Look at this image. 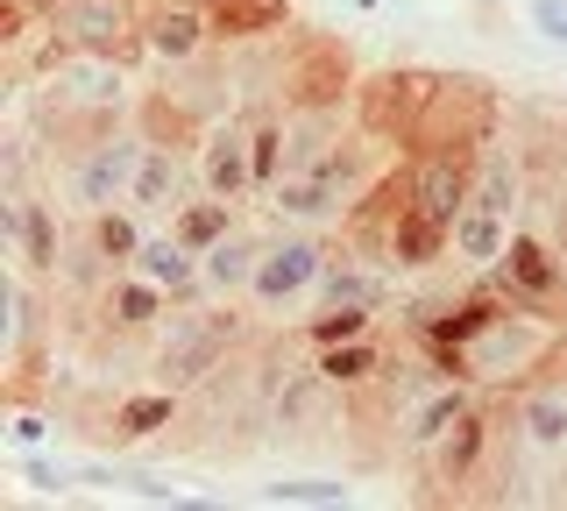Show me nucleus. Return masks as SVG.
<instances>
[{"instance_id":"obj_1","label":"nucleus","mask_w":567,"mask_h":511,"mask_svg":"<svg viewBox=\"0 0 567 511\" xmlns=\"http://www.w3.org/2000/svg\"><path fill=\"white\" fill-rule=\"evenodd\" d=\"M496 121H504V100H496V85L489 79H475V72H440L433 85V100H425V114H419V129H412V156H483L496 143Z\"/></svg>"},{"instance_id":"obj_2","label":"nucleus","mask_w":567,"mask_h":511,"mask_svg":"<svg viewBox=\"0 0 567 511\" xmlns=\"http://www.w3.org/2000/svg\"><path fill=\"white\" fill-rule=\"evenodd\" d=\"M440 72H425V64H390V72H369L354 85V121H362L369 143H412L425 100H433Z\"/></svg>"},{"instance_id":"obj_3","label":"nucleus","mask_w":567,"mask_h":511,"mask_svg":"<svg viewBox=\"0 0 567 511\" xmlns=\"http://www.w3.org/2000/svg\"><path fill=\"white\" fill-rule=\"evenodd\" d=\"M50 37H64L79 58H114V64H142V8L135 0H64L50 14Z\"/></svg>"},{"instance_id":"obj_4","label":"nucleus","mask_w":567,"mask_h":511,"mask_svg":"<svg viewBox=\"0 0 567 511\" xmlns=\"http://www.w3.org/2000/svg\"><path fill=\"white\" fill-rule=\"evenodd\" d=\"M142 150H150V135H93V143H79V156L64 164V200L79 206V214L121 206L128 185H135Z\"/></svg>"},{"instance_id":"obj_5","label":"nucleus","mask_w":567,"mask_h":511,"mask_svg":"<svg viewBox=\"0 0 567 511\" xmlns=\"http://www.w3.org/2000/svg\"><path fill=\"white\" fill-rule=\"evenodd\" d=\"M291 72H284V100H291L298 114H327L341 108V100H354V64H348V43L341 37H298L291 29Z\"/></svg>"},{"instance_id":"obj_6","label":"nucleus","mask_w":567,"mask_h":511,"mask_svg":"<svg viewBox=\"0 0 567 511\" xmlns=\"http://www.w3.org/2000/svg\"><path fill=\"white\" fill-rule=\"evenodd\" d=\"M489 277H496V292H504L511 306L539 313V320H546V306H560V292H567V263L554 256V242L532 235V227L511 235V249H504V263H496Z\"/></svg>"},{"instance_id":"obj_7","label":"nucleus","mask_w":567,"mask_h":511,"mask_svg":"<svg viewBox=\"0 0 567 511\" xmlns=\"http://www.w3.org/2000/svg\"><path fill=\"white\" fill-rule=\"evenodd\" d=\"M0 256L22 263L29 277H64V227L50 200H29V192L0 200Z\"/></svg>"},{"instance_id":"obj_8","label":"nucleus","mask_w":567,"mask_h":511,"mask_svg":"<svg viewBox=\"0 0 567 511\" xmlns=\"http://www.w3.org/2000/svg\"><path fill=\"white\" fill-rule=\"evenodd\" d=\"M227 341H235V320H220V313H185V320L164 327V348H156V384H171V391H192V384L206 377V369H220Z\"/></svg>"},{"instance_id":"obj_9","label":"nucleus","mask_w":567,"mask_h":511,"mask_svg":"<svg viewBox=\"0 0 567 511\" xmlns=\"http://www.w3.org/2000/svg\"><path fill=\"white\" fill-rule=\"evenodd\" d=\"M327 263H333V249L312 235V227H306V235H277V242H262V263H256L248 298H256V306H291V298L319 292Z\"/></svg>"},{"instance_id":"obj_10","label":"nucleus","mask_w":567,"mask_h":511,"mask_svg":"<svg viewBox=\"0 0 567 511\" xmlns=\"http://www.w3.org/2000/svg\"><path fill=\"white\" fill-rule=\"evenodd\" d=\"M142 43H150L156 64H192V58H206V43H213L206 0H142Z\"/></svg>"},{"instance_id":"obj_11","label":"nucleus","mask_w":567,"mask_h":511,"mask_svg":"<svg viewBox=\"0 0 567 511\" xmlns=\"http://www.w3.org/2000/svg\"><path fill=\"white\" fill-rule=\"evenodd\" d=\"M199 185L220 192V200H235V206L256 192V150H248V129L213 121V129L199 135Z\"/></svg>"},{"instance_id":"obj_12","label":"nucleus","mask_w":567,"mask_h":511,"mask_svg":"<svg viewBox=\"0 0 567 511\" xmlns=\"http://www.w3.org/2000/svg\"><path fill=\"white\" fill-rule=\"evenodd\" d=\"M213 43H284L298 29L291 0H206Z\"/></svg>"},{"instance_id":"obj_13","label":"nucleus","mask_w":567,"mask_h":511,"mask_svg":"<svg viewBox=\"0 0 567 511\" xmlns=\"http://www.w3.org/2000/svg\"><path fill=\"white\" fill-rule=\"evenodd\" d=\"M475 200V156H412V206L440 221H461V206Z\"/></svg>"},{"instance_id":"obj_14","label":"nucleus","mask_w":567,"mask_h":511,"mask_svg":"<svg viewBox=\"0 0 567 511\" xmlns=\"http://www.w3.org/2000/svg\"><path fill=\"white\" fill-rule=\"evenodd\" d=\"M489 433H496V419H489V405H468V412L454 419L447 433H440V448H433V483H475V469L489 462Z\"/></svg>"},{"instance_id":"obj_15","label":"nucleus","mask_w":567,"mask_h":511,"mask_svg":"<svg viewBox=\"0 0 567 511\" xmlns=\"http://www.w3.org/2000/svg\"><path fill=\"white\" fill-rule=\"evenodd\" d=\"M447 256H454V221L425 214V206H404L398 227H390V249H383L390 270H433Z\"/></svg>"},{"instance_id":"obj_16","label":"nucleus","mask_w":567,"mask_h":511,"mask_svg":"<svg viewBox=\"0 0 567 511\" xmlns=\"http://www.w3.org/2000/svg\"><path fill=\"white\" fill-rule=\"evenodd\" d=\"M270 206H277L284 221H298V227H341L354 200H348L333 178H319V171H284Z\"/></svg>"},{"instance_id":"obj_17","label":"nucleus","mask_w":567,"mask_h":511,"mask_svg":"<svg viewBox=\"0 0 567 511\" xmlns=\"http://www.w3.org/2000/svg\"><path fill=\"white\" fill-rule=\"evenodd\" d=\"M383 298H390V270L377 256H354L341 242V256H333L327 277H319V306H377L383 313Z\"/></svg>"},{"instance_id":"obj_18","label":"nucleus","mask_w":567,"mask_h":511,"mask_svg":"<svg viewBox=\"0 0 567 511\" xmlns=\"http://www.w3.org/2000/svg\"><path fill=\"white\" fill-rule=\"evenodd\" d=\"M128 206H142V214H177L185 206V164H177V143H150L135 164V185H128Z\"/></svg>"},{"instance_id":"obj_19","label":"nucleus","mask_w":567,"mask_h":511,"mask_svg":"<svg viewBox=\"0 0 567 511\" xmlns=\"http://www.w3.org/2000/svg\"><path fill=\"white\" fill-rule=\"evenodd\" d=\"M518 200H525V156L504 150V143H489L483 156H475V200H468V206L518 221Z\"/></svg>"},{"instance_id":"obj_20","label":"nucleus","mask_w":567,"mask_h":511,"mask_svg":"<svg viewBox=\"0 0 567 511\" xmlns=\"http://www.w3.org/2000/svg\"><path fill=\"white\" fill-rule=\"evenodd\" d=\"M100 313H106V320H114L121 334H142V327H156V320L171 313V292H164V285H150L142 270H121L114 285H106Z\"/></svg>"},{"instance_id":"obj_21","label":"nucleus","mask_w":567,"mask_h":511,"mask_svg":"<svg viewBox=\"0 0 567 511\" xmlns=\"http://www.w3.org/2000/svg\"><path fill=\"white\" fill-rule=\"evenodd\" d=\"M256 263H262V242L227 227V235L199 256V277H206V292H213V298H235V292L256 285Z\"/></svg>"},{"instance_id":"obj_22","label":"nucleus","mask_w":567,"mask_h":511,"mask_svg":"<svg viewBox=\"0 0 567 511\" xmlns=\"http://www.w3.org/2000/svg\"><path fill=\"white\" fill-rule=\"evenodd\" d=\"M468 405H475V398L461 391V377H440V391H425V398L412 405V419H404V448H412V454H433L440 433H447L454 419L468 412Z\"/></svg>"},{"instance_id":"obj_23","label":"nucleus","mask_w":567,"mask_h":511,"mask_svg":"<svg viewBox=\"0 0 567 511\" xmlns=\"http://www.w3.org/2000/svg\"><path fill=\"white\" fill-rule=\"evenodd\" d=\"M164 427H177V391H171V384H156V391H135V398L114 405L106 440H114V448H135V440H156Z\"/></svg>"},{"instance_id":"obj_24","label":"nucleus","mask_w":567,"mask_h":511,"mask_svg":"<svg viewBox=\"0 0 567 511\" xmlns=\"http://www.w3.org/2000/svg\"><path fill=\"white\" fill-rule=\"evenodd\" d=\"M511 249V221L504 214H483V206H461L454 221V256L468 263V270H496Z\"/></svg>"},{"instance_id":"obj_25","label":"nucleus","mask_w":567,"mask_h":511,"mask_svg":"<svg viewBox=\"0 0 567 511\" xmlns=\"http://www.w3.org/2000/svg\"><path fill=\"white\" fill-rule=\"evenodd\" d=\"M135 214H142V206H128V200H121V206H100V214H85V242H93V249L114 263V270H128L135 249H142V235H150Z\"/></svg>"},{"instance_id":"obj_26","label":"nucleus","mask_w":567,"mask_h":511,"mask_svg":"<svg viewBox=\"0 0 567 511\" xmlns=\"http://www.w3.org/2000/svg\"><path fill=\"white\" fill-rule=\"evenodd\" d=\"M383 369H390V356H383L377 341H369V334H362V341H333V348H319V377H327L333 391H362V384H377Z\"/></svg>"},{"instance_id":"obj_27","label":"nucleus","mask_w":567,"mask_h":511,"mask_svg":"<svg viewBox=\"0 0 567 511\" xmlns=\"http://www.w3.org/2000/svg\"><path fill=\"white\" fill-rule=\"evenodd\" d=\"M518 427H525V440L539 454H560L567 448V398H560V384H546V391H532L518 405Z\"/></svg>"},{"instance_id":"obj_28","label":"nucleus","mask_w":567,"mask_h":511,"mask_svg":"<svg viewBox=\"0 0 567 511\" xmlns=\"http://www.w3.org/2000/svg\"><path fill=\"white\" fill-rule=\"evenodd\" d=\"M171 227H177V235H185L192 249L206 256L213 242H220L227 227H235V200H220V192H199V200H185V206L171 214Z\"/></svg>"},{"instance_id":"obj_29","label":"nucleus","mask_w":567,"mask_h":511,"mask_svg":"<svg viewBox=\"0 0 567 511\" xmlns=\"http://www.w3.org/2000/svg\"><path fill=\"white\" fill-rule=\"evenodd\" d=\"M248 150H256V192H277V178L298 164V156H291V121H284V114L256 121V129H248Z\"/></svg>"},{"instance_id":"obj_30","label":"nucleus","mask_w":567,"mask_h":511,"mask_svg":"<svg viewBox=\"0 0 567 511\" xmlns=\"http://www.w3.org/2000/svg\"><path fill=\"white\" fill-rule=\"evenodd\" d=\"M377 327V306H319L306 320V341L312 348H333V341H362Z\"/></svg>"},{"instance_id":"obj_31","label":"nucleus","mask_w":567,"mask_h":511,"mask_svg":"<svg viewBox=\"0 0 567 511\" xmlns=\"http://www.w3.org/2000/svg\"><path fill=\"white\" fill-rule=\"evenodd\" d=\"M262 504H312V511H327V504H348V483H333V476H284V483L262 490Z\"/></svg>"},{"instance_id":"obj_32","label":"nucleus","mask_w":567,"mask_h":511,"mask_svg":"<svg viewBox=\"0 0 567 511\" xmlns=\"http://www.w3.org/2000/svg\"><path fill=\"white\" fill-rule=\"evenodd\" d=\"M0 306H8V356H22L29 320H35V298H29V270H22V263H8V277H0Z\"/></svg>"},{"instance_id":"obj_33","label":"nucleus","mask_w":567,"mask_h":511,"mask_svg":"<svg viewBox=\"0 0 567 511\" xmlns=\"http://www.w3.org/2000/svg\"><path fill=\"white\" fill-rule=\"evenodd\" d=\"M14 476H22V483H35V490H50V498L79 483V469H64L58 454H29V448H22V462H14Z\"/></svg>"},{"instance_id":"obj_34","label":"nucleus","mask_w":567,"mask_h":511,"mask_svg":"<svg viewBox=\"0 0 567 511\" xmlns=\"http://www.w3.org/2000/svg\"><path fill=\"white\" fill-rule=\"evenodd\" d=\"M8 440H14V448H43V440H50V419H43V412H29V405H22V412L8 419Z\"/></svg>"},{"instance_id":"obj_35","label":"nucleus","mask_w":567,"mask_h":511,"mask_svg":"<svg viewBox=\"0 0 567 511\" xmlns=\"http://www.w3.org/2000/svg\"><path fill=\"white\" fill-rule=\"evenodd\" d=\"M532 29L554 37V43H567V0H532Z\"/></svg>"},{"instance_id":"obj_36","label":"nucleus","mask_w":567,"mask_h":511,"mask_svg":"<svg viewBox=\"0 0 567 511\" xmlns=\"http://www.w3.org/2000/svg\"><path fill=\"white\" fill-rule=\"evenodd\" d=\"M29 8H35V14H43V22H50V14H58V8H64V0H29Z\"/></svg>"},{"instance_id":"obj_37","label":"nucleus","mask_w":567,"mask_h":511,"mask_svg":"<svg viewBox=\"0 0 567 511\" xmlns=\"http://www.w3.org/2000/svg\"><path fill=\"white\" fill-rule=\"evenodd\" d=\"M560 256H567V214H560Z\"/></svg>"},{"instance_id":"obj_38","label":"nucleus","mask_w":567,"mask_h":511,"mask_svg":"<svg viewBox=\"0 0 567 511\" xmlns=\"http://www.w3.org/2000/svg\"><path fill=\"white\" fill-rule=\"evenodd\" d=\"M135 8H142V0H135Z\"/></svg>"}]
</instances>
